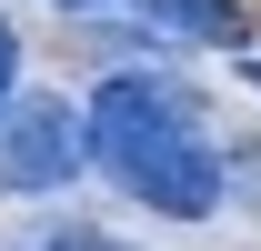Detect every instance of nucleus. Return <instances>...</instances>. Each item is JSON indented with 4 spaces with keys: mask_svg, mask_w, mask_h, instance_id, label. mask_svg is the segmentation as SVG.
Wrapping results in <instances>:
<instances>
[{
    "mask_svg": "<svg viewBox=\"0 0 261 251\" xmlns=\"http://www.w3.org/2000/svg\"><path fill=\"white\" fill-rule=\"evenodd\" d=\"M81 141H91L151 211H171V221H211L221 211V151H211V131H201V91H181V81L111 70L91 91V111H81Z\"/></svg>",
    "mask_w": 261,
    "mask_h": 251,
    "instance_id": "1",
    "label": "nucleus"
},
{
    "mask_svg": "<svg viewBox=\"0 0 261 251\" xmlns=\"http://www.w3.org/2000/svg\"><path fill=\"white\" fill-rule=\"evenodd\" d=\"M81 161H91V141H81L70 101H50V91L0 101V191H70Z\"/></svg>",
    "mask_w": 261,
    "mask_h": 251,
    "instance_id": "2",
    "label": "nucleus"
},
{
    "mask_svg": "<svg viewBox=\"0 0 261 251\" xmlns=\"http://www.w3.org/2000/svg\"><path fill=\"white\" fill-rule=\"evenodd\" d=\"M151 31H171V40H211V51H231L241 40V0H130Z\"/></svg>",
    "mask_w": 261,
    "mask_h": 251,
    "instance_id": "3",
    "label": "nucleus"
},
{
    "mask_svg": "<svg viewBox=\"0 0 261 251\" xmlns=\"http://www.w3.org/2000/svg\"><path fill=\"white\" fill-rule=\"evenodd\" d=\"M20 251H130V241H111V231H81V221H70V231L50 221V231H31Z\"/></svg>",
    "mask_w": 261,
    "mask_h": 251,
    "instance_id": "4",
    "label": "nucleus"
},
{
    "mask_svg": "<svg viewBox=\"0 0 261 251\" xmlns=\"http://www.w3.org/2000/svg\"><path fill=\"white\" fill-rule=\"evenodd\" d=\"M10 81H20V40L0 31V101H10Z\"/></svg>",
    "mask_w": 261,
    "mask_h": 251,
    "instance_id": "5",
    "label": "nucleus"
},
{
    "mask_svg": "<svg viewBox=\"0 0 261 251\" xmlns=\"http://www.w3.org/2000/svg\"><path fill=\"white\" fill-rule=\"evenodd\" d=\"M61 10H91V0H61Z\"/></svg>",
    "mask_w": 261,
    "mask_h": 251,
    "instance_id": "6",
    "label": "nucleus"
}]
</instances>
